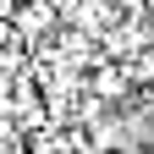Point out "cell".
Instances as JSON below:
<instances>
[{"label": "cell", "mask_w": 154, "mask_h": 154, "mask_svg": "<svg viewBox=\"0 0 154 154\" xmlns=\"http://www.w3.org/2000/svg\"><path fill=\"white\" fill-rule=\"evenodd\" d=\"M6 17H11V28H17V38H22V44L50 38L55 28H61V6H55V0H17Z\"/></svg>", "instance_id": "1"}, {"label": "cell", "mask_w": 154, "mask_h": 154, "mask_svg": "<svg viewBox=\"0 0 154 154\" xmlns=\"http://www.w3.org/2000/svg\"><path fill=\"white\" fill-rule=\"evenodd\" d=\"M88 94L99 105H121V99H132V77H127V66L121 61H99L88 72Z\"/></svg>", "instance_id": "2"}, {"label": "cell", "mask_w": 154, "mask_h": 154, "mask_svg": "<svg viewBox=\"0 0 154 154\" xmlns=\"http://www.w3.org/2000/svg\"><path fill=\"white\" fill-rule=\"evenodd\" d=\"M127 66V77H132V88H154V44L149 50H138L132 61H121Z\"/></svg>", "instance_id": "3"}, {"label": "cell", "mask_w": 154, "mask_h": 154, "mask_svg": "<svg viewBox=\"0 0 154 154\" xmlns=\"http://www.w3.org/2000/svg\"><path fill=\"white\" fill-rule=\"evenodd\" d=\"M143 154H154V132H149V143H143Z\"/></svg>", "instance_id": "4"}, {"label": "cell", "mask_w": 154, "mask_h": 154, "mask_svg": "<svg viewBox=\"0 0 154 154\" xmlns=\"http://www.w3.org/2000/svg\"><path fill=\"white\" fill-rule=\"evenodd\" d=\"M99 154H110V149H99Z\"/></svg>", "instance_id": "5"}]
</instances>
